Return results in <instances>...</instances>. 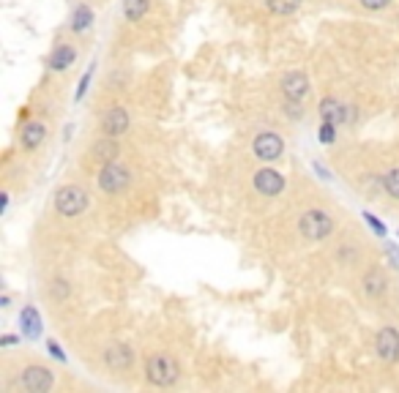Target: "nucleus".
Wrapping results in <instances>:
<instances>
[{
  "instance_id": "f257e3e1",
  "label": "nucleus",
  "mask_w": 399,
  "mask_h": 393,
  "mask_svg": "<svg viewBox=\"0 0 399 393\" xmlns=\"http://www.w3.org/2000/svg\"><path fill=\"white\" fill-rule=\"evenodd\" d=\"M88 208V191L80 186H61L55 191V211L66 219L80 216L82 211Z\"/></svg>"
},
{
  "instance_id": "f03ea898",
  "label": "nucleus",
  "mask_w": 399,
  "mask_h": 393,
  "mask_svg": "<svg viewBox=\"0 0 399 393\" xmlns=\"http://www.w3.org/2000/svg\"><path fill=\"white\" fill-rule=\"evenodd\" d=\"M145 377H148L151 385L167 388V385H172V383L178 380V366H175V361L167 358V355H151V358L145 361Z\"/></svg>"
},
{
  "instance_id": "7ed1b4c3",
  "label": "nucleus",
  "mask_w": 399,
  "mask_h": 393,
  "mask_svg": "<svg viewBox=\"0 0 399 393\" xmlns=\"http://www.w3.org/2000/svg\"><path fill=\"white\" fill-rule=\"evenodd\" d=\"M298 230L307 240H323L334 233V219L325 213V211H307L301 219H298Z\"/></svg>"
},
{
  "instance_id": "20e7f679",
  "label": "nucleus",
  "mask_w": 399,
  "mask_h": 393,
  "mask_svg": "<svg viewBox=\"0 0 399 393\" xmlns=\"http://www.w3.org/2000/svg\"><path fill=\"white\" fill-rule=\"evenodd\" d=\"M129 183H132L129 169L121 167V164H115V161L104 164L101 172H99V186H101V191H107V194H118V191H123Z\"/></svg>"
},
{
  "instance_id": "39448f33",
  "label": "nucleus",
  "mask_w": 399,
  "mask_h": 393,
  "mask_svg": "<svg viewBox=\"0 0 399 393\" xmlns=\"http://www.w3.org/2000/svg\"><path fill=\"white\" fill-rule=\"evenodd\" d=\"M252 148H254V156L260 161H276L285 153V140L279 134H274V131H263V134L254 137Z\"/></svg>"
},
{
  "instance_id": "423d86ee",
  "label": "nucleus",
  "mask_w": 399,
  "mask_h": 393,
  "mask_svg": "<svg viewBox=\"0 0 399 393\" xmlns=\"http://www.w3.org/2000/svg\"><path fill=\"white\" fill-rule=\"evenodd\" d=\"M22 388L28 393H47L52 388V383H55V377H52V372L47 369V366H28L25 372H22Z\"/></svg>"
},
{
  "instance_id": "0eeeda50",
  "label": "nucleus",
  "mask_w": 399,
  "mask_h": 393,
  "mask_svg": "<svg viewBox=\"0 0 399 393\" xmlns=\"http://www.w3.org/2000/svg\"><path fill=\"white\" fill-rule=\"evenodd\" d=\"M375 350H378V355H380L386 363H397L399 361V330L394 325H386V328L378 330Z\"/></svg>"
},
{
  "instance_id": "6e6552de",
  "label": "nucleus",
  "mask_w": 399,
  "mask_h": 393,
  "mask_svg": "<svg viewBox=\"0 0 399 393\" xmlns=\"http://www.w3.org/2000/svg\"><path fill=\"white\" fill-rule=\"evenodd\" d=\"M254 189H257L263 197H276V194L285 191V178H282L276 169L263 167V169L254 172Z\"/></svg>"
},
{
  "instance_id": "1a4fd4ad",
  "label": "nucleus",
  "mask_w": 399,
  "mask_h": 393,
  "mask_svg": "<svg viewBox=\"0 0 399 393\" xmlns=\"http://www.w3.org/2000/svg\"><path fill=\"white\" fill-rule=\"evenodd\" d=\"M320 118L339 126V123H353L356 112H353V107H347V104H342L336 98H323L320 101Z\"/></svg>"
},
{
  "instance_id": "9d476101",
  "label": "nucleus",
  "mask_w": 399,
  "mask_h": 393,
  "mask_svg": "<svg viewBox=\"0 0 399 393\" xmlns=\"http://www.w3.org/2000/svg\"><path fill=\"white\" fill-rule=\"evenodd\" d=\"M101 131H104L107 137H121V134H126V131H129V112H126L123 107L107 109L104 118H101Z\"/></svg>"
},
{
  "instance_id": "9b49d317",
  "label": "nucleus",
  "mask_w": 399,
  "mask_h": 393,
  "mask_svg": "<svg viewBox=\"0 0 399 393\" xmlns=\"http://www.w3.org/2000/svg\"><path fill=\"white\" fill-rule=\"evenodd\" d=\"M282 93L287 101H304L309 96V79L301 72H290L282 77Z\"/></svg>"
},
{
  "instance_id": "f8f14e48",
  "label": "nucleus",
  "mask_w": 399,
  "mask_h": 393,
  "mask_svg": "<svg viewBox=\"0 0 399 393\" xmlns=\"http://www.w3.org/2000/svg\"><path fill=\"white\" fill-rule=\"evenodd\" d=\"M104 363H107L110 369H115V372H126V369H132V363H134V352H132V347H126V344H112V347L104 350Z\"/></svg>"
},
{
  "instance_id": "ddd939ff",
  "label": "nucleus",
  "mask_w": 399,
  "mask_h": 393,
  "mask_svg": "<svg viewBox=\"0 0 399 393\" xmlns=\"http://www.w3.org/2000/svg\"><path fill=\"white\" fill-rule=\"evenodd\" d=\"M19 140H22V148H25V151H36V148L47 140V126H44L41 120H30V123L22 126Z\"/></svg>"
},
{
  "instance_id": "4468645a",
  "label": "nucleus",
  "mask_w": 399,
  "mask_h": 393,
  "mask_svg": "<svg viewBox=\"0 0 399 393\" xmlns=\"http://www.w3.org/2000/svg\"><path fill=\"white\" fill-rule=\"evenodd\" d=\"M19 325H22V333H25L28 339H39V336H41V317L36 312V306H25V309H22Z\"/></svg>"
},
{
  "instance_id": "2eb2a0df",
  "label": "nucleus",
  "mask_w": 399,
  "mask_h": 393,
  "mask_svg": "<svg viewBox=\"0 0 399 393\" xmlns=\"http://www.w3.org/2000/svg\"><path fill=\"white\" fill-rule=\"evenodd\" d=\"M74 58H77V52H74V47H69V44H63V47H58L52 55H50V69L52 72H63V69H69L72 63H74Z\"/></svg>"
},
{
  "instance_id": "dca6fc26",
  "label": "nucleus",
  "mask_w": 399,
  "mask_h": 393,
  "mask_svg": "<svg viewBox=\"0 0 399 393\" xmlns=\"http://www.w3.org/2000/svg\"><path fill=\"white\" fill-rule=\"evenodd\" d=\"M386 287H389V282H386L383 270L372 268V270L364 276V290H367V295H369V298H380V295L386 293Z\"/></svg>"
},
{
  "instance_id": "f3484780",
  "label": "nucleus",
  "mask_w": 399,
  "mask_h": 393,
  "mask_svg": "<svg viewBox=\"0 0 399 393\" xmlns=\"http://www.w3.org/2000/svg\"><path fill=\"white\" fill-rule=\"evenodd\" d=\"M93 156L99 158L101 164L115 161V158H118V142H115V137H107V134H104V140H99V142L93 145Z\"/></svg>"
},
{
  "instance_id": "a211bd4d",
  "label": "nucleus",
  "mask_w": 399,
  "mask_h": 393,
  "mask_svg": "<svg viewBox=\"0 0 399 393\" xmlns=\"http://www.w3.org/2000/svg\"><path fill=\"white\" fill-rule=\"evenodd\" d=\"M90 22H93V11H90L85 3H80V6L74 8V14H72V30H74V33H85V30L90 28Z\"/></svg>"
},
{
  "instance_id": "6ab92c4d",
  "label": "nucleus",
  "mask_w": 399,
  "mask_h": 393,
  "mask_svg": "<svg viewBox=\"0 0 399 393\" xmlns=\"http://www.w3.org/2000/svg\"><path fill=\"white\" fill-rule=\"evenodd\" d=\"M148 8H151V0H123V14L129 22L143 19L148 14Z\"/></svg>"
},
{
  "instance_id": "aec40b11",
  "label": "nucleus",
  "mask_w": 399,
  "mask_h": 393,
  "mask_svg": "<svg viewBox=\"0 0 399 393\" xmlns=\"http://www.w3.org/2000/svg\"><path fill=\"white\" fill-rule=\"evenodd\" d=\"M301 3H304V0H265V8H268L271 14H276V17H287V14L298 11Z\"/></svg>"
},
{
  "instance_id": "412c9836",
  "label": "nucleus",
  "mask_w": 399,
  "mask_h": 393,
  "mask_svg": "<svg viewBox=\"0 0 399 393\" xmlns=\"http://www.w3.org/2000/svg\"><path fill=\"white\" fill-rule=\"evenodd\" d=\"M380 183H383V189H386V191H389L394 200H399V169H391V172H386Z\"/></svg>"
},
{
  "instance_id": "4be33fe9",
  "label": "nucleus",
  "mask_w": 399,
  "mask_h": 393,
  "mask_svg": "<svg viewBox=\"0 0 399 393\" xmlns=\"http://www.w3.org/2000/svg\"><path fill=\"white\" fill-rule=\"evenodd\" d=\"M334 140H336V123L323 120V126H320V142H323V145H331Z\"/></svg>"
},
{
  "instance_id": "5701e85b",
  "label": "nucleus",
  "mask_w": 399,
  "mask_h": 393,
  "mask_svg": "<svg viewBox=\"0 0 399 393\" xmlns=\"http://www.w3.org/2000/svg\"><path fill=\"white\" fill-rule=\"evenodd\" d=\"M364 219H367V224H369V230L375 233L378 237H386V224L378 219V216H372L369 211H364Z\"/></svg>"
},
{
  "instance_id": "b1692460",
  "label": "nucleus",
  "mask_w": 399,
  "mask_h": 393,
  "mask_svg": "<svg viewBox=\"0 0 399 393\" xmlns=\"http://www.w3.org/2000/svg\"><path fill=\"white\" fill-rule=\"evenodd\" d=\"M47 350H50V355H52V358H58L61 363H66V352L61 350V344H58L55 339H47Z\"/></svg>"
},
{
  "instance_id": "393cba45",
  "label": "nucleus",
  "mask_w": 399,
  "mask_h": 393,
  "mask_svg": "<svg viewBox=\"0 0 399 393\" xmlns=\"http://www.w3.org/2000/svg\"><path fill=\"white\" fill-rule=\"evenodd\" d=\"M90 77H93V69H90L88 74H82V79H80V87H77V93H74V98H77V101H82V96H85V90H88V85H90Z\"/></svg>"
},
{
  "instance_id": "a878e982",
  "label": "nucleus",
  "mask_w": 399,
  "mask_h": 393,
  "mask_svg": "<svg viewBox=\"0 0 399 393\" xmlns=\"http://www.w3.org/2000/svg\"><path fill=\"white\" fill-rule=\"evenodd\" d=\"M52 293H55V298H66L69 295V284L63 279H58V282H52Z\"/></svg>"
},
{
  "instance_id": "bb28decb",
  "label": "nucleus",
  "mask_w": 399,
  "mask_h": 393,
  "mask_svg": "<svg viewBox=\"0 0 399 393\" xmlns=\"http://www.w3.org/2000/svg\"><path fill=\"white\" fill-rule=\"evenodd\" d=\"M391 0H361V6L364 8H369V11H380V8H386Z\"/></svg>"
},
{
  "instance_id": "cd10ccee",
  "label": "nucleus",
  "mask_w": 399,
  "mask_h": 393,
  "mask_svg": "<svg viewBox=\"0 0 399 393\" xmlns=\"http://www.w3.org/2000/svg\"><path fill=\"white\" fill-rule=\"evenodd\" d=\"M0 344H3V347H11V344H17V336H3Z\"/></svg>"
},
{
  "instance_id": "c85d7f7f",
  "label": "nucleus",
  "mask_w": 399,
  "mask_h": 393,
  "mask_svg": "<svg viewBox=\"0 0 399 393\" xmlns=\"http://www.w3.org/2000/svg\"><path fill=\"white\" fill-rule=\"evenodd\" d=\"M315 169L320 172V178H331V172H328V169H325L323 164H315Z\"/></svg>"
},
{
  "instance_id": "c756f323",
  "label": "nucleus",
  "mask_w": 399,
  "mask_h": 393,
  "mask_svg": "<svg viewBox=\"0 0 399 393\" xmlns=\"http://www.w3.org/2000/svg\"><path fill=\"white\" fill-rule=\"evenodd\" d=\"M386 251H389V254H391V257H394V259L399 262V248H397V246H386Z\"/></svg>"
}]
</instances>
